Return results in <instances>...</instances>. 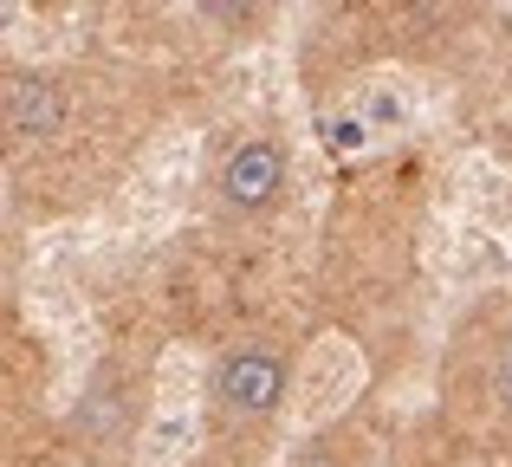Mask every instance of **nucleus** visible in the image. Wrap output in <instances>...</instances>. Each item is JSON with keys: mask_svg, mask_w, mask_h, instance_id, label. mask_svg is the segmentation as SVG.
<instances>
[{"mask_svg": "<svg viewBox=\"0 0 512 467\" xmlns=\"http://www.w3.org/2000/svg\"><path fill=\"white\" fill-rule=\"evenodd\" d=\"M214 189H221V202L234 208V215H266V208L279 202V189H286V150H279L273 137L234 143V150L221 156Z\"/></svg>", "mask_w": 512, "mask_h": 467, "instance_id": "obj_2", "label": "nucleus"}, {"mask_svg": "<svg viewBox=\"0 0 512 467\" xmlns=\"http://www.w3.org/2000/svg\"><path fill=\"white\" fill-rule=\"evenodd\" d=\"M214 409L227 422H266L286 409V390H292V364L266 344H234V351L214 357Z\"/></svg>", "mask_w": 512, "mask_h": 467, "instance_id": "obj_1", "label": "nucleus"}, {"mask_svg": "<svg viewBox=\"0 0 512 467\" xmlns=\"http://www.w3.org/2000/svg\"><path fill=\"white\" fill-rule=\"evenodd\" d=\"M325 143H331V150H357V143H363V124H325Z\"/></svg>", "mask_w": 512, "mask_h": 467, "instance_id": "obj_4", "label": "nucleus"}, {"mask_svg": "<svg viewBox=\"0 0 512 467\" xmlns=\"http://www.w3.org/2000/svg\"><path fill=\"white\" fill-rule=\"evenodd\" d=\"M500 403H506V416H512V351H506V364H500Z\"/></svg>", "mask_w": 512, "mask_h": 467, "instance_id": "obj_5", "label": "nucleus"}, {"mask_svg": "<svg viewBox=\"0 0 512 467\" xmlns=\"http://www.w3.org/2000/svg\"><path fill=\"white\" fill-rule=\"evenodd\" d=\"M0 117H7L13 137H59L65 98H59V85L39 78V72H7V85H0Z\"/></svg>", "mask_w": 512, "mask_h": 467, "instance_id": "obj_3", "label": "nucleus"}]
</instances>
